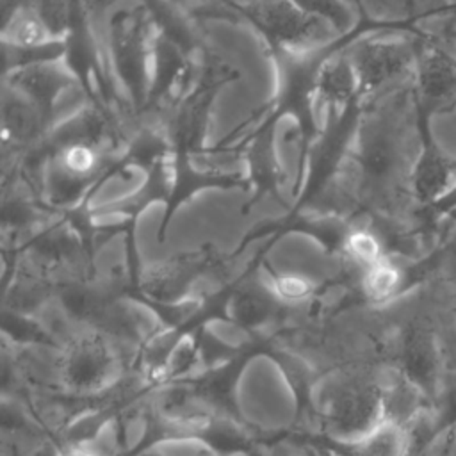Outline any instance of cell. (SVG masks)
Returning a JSON list of instances; mask_svg holds the SVG:
<instances>
[{"label": "cell", "mask_w": 456, "mask_h": 456, "mask_svg": "<svg viewBox=\"0 0 456 456\" xmlns=\"http://www.w3.org/2000/svg\"><path fill=\"white\" fill-rule=\"evenodd\" d=\"M426 41L431 39L378 36L354 43V48L347 57L358 78L360 98L415 69L419 53Z\"/></svg>", "instance_id": "7a4b0ae2"}, {"label": "cell", "mask_w": 456, "mask_h": 456, "mask_svg": "<svg viewBox=\"0 0 456 456\" xmlns=\"http://www.w3.org/2000/svg\"><path fill=\"white\" fill-rule=\"evenodd\" d=\"M233 406L256 435L296 428L301 397L273 354H255L235 376Z\"/></svg>", "instance_id": "6da1fadb"}, {"label": "cell", "mask_w": 456, "mask_h": 456, "mask_svg": "<svg viewBox=\"0 0 456 456\" xmlns=\"http://www.w3.org/2000/svg\"><path fill=\"white\" fill-rule=\"evenodd\" d=\"M431 119L429 114L413 107L419 151L411 164L410 189L420 207L435 203L456 183V159L438 144Z\"/></svg>", "instance_id": "277c9868"}, {"label": "cell", "mask_w": 456, "mask_h": 456, "mask_svg": "<svg viewBox=\"0 0 456 456\" xmlns=\"http://www.w3.org/2000/svg\"><path fill=\"white\" fill-rule=\"evenodd\" d=\"M299 7L306 9L308 12L326 20L328 23H331L337 30L344 28L346 25H349V12L347 9L342 5L340 0H294Z\"/></svg>", "instance_id": "30bf717a"}, {"label": "cell", "mask_w": 456, "mask_h": 456, "mask_svg": "<svg viewBox=\"0 0 456 456\" xmlns=\"http://www.w3.org/2000/svg\"><path fill=\"white\" fill-rule=\"evenodd\" d=\"M102 150L98 144L87 141H71L61 144L55 155V167L73 180L86 182L98 173L102 162Z\"/></svg>", "instance_id": "9c48e42d"}, {"label": "cell", "mask_w": 456, "mask_h": 456, "mask_svg": "<svg viewBox=\"0 0 456 456\" xmlns=\"http://www.w3.org/2000/svg\"><path fill=\"white\" fill-rule=\"evenodd\" d=\"M340 251L342 258L360 271L390 256L383 235L367 226L347 228L340 239Z\"/></svg>", "instance_id": "ba28073f"}, {"label": "cell", "mask_w": 456, "mask_h": 456, "mask_svg": "<svg viewBox=\"0 0 456 456\" xmlns=\"http://www.w3.org/2000/svg\"><path fill=\"white\" fill-rule=\"evenodd\" d=\"M413 73V107L431 118L456 110V57L452 53L426 41Z\"/></svg>", "instance_id": "5b68a950"}, {"label": "cell", "mask_w": 456, "mask_h": 456, "mask_svg": "<svg viewBox=\"0 0 456 456\" xmlns=\"http://www.w3.org/2000/svg\"><path fill=\"white\" fill-rule=\"evenodd\" d=\"M445 217L451 221V224H456V208H452Z\"/></svg>", "instance_id": "7c38bea8"}, {"label": "cell", "mask_w": 456, "mask_h": 456, "mask_svg": "<svg viewBox=\"0 0 456 456\" xmlns=\"http://www.w3.org/2000/svg\"><path fill=\"white\" fill-rule=\"evenodd\" d=\"M335 447L346 456H408V435L404 428L381 420L362 438Z\"/></svg>", "instance_id": "52a82bcc"}, {"label": "cell", "mask_w": 456, "mask_h": 456, "mask_svg": "<svg viewBox=\"0 0 456 456\" xmlns=\"http://www.w3.org/2000/svg\"><path fill=\"white\" fill-rule=\"evenodd\" d=\"M452 208H456V183L435 203L428 207H420V221L426 228H433L435 223L444 219Z\"/></svg>", "instance_id": "8fae6325"}, {"label": "cell", "mask_w": 456, "mask_h": 456, "mask_svg": "<svg viewBox=\"0 0 456 456\" xmlns=\"http://www.w3.org/2000/svg\"><path fill=\"white\" fill-rule=\"evenodd\" d=\"M454 312H456V294H454Z\"/></svg>", "instance_id": "4fadbf2b"}, {"label": "cell", "mask_w": 456, "mask_h": 456, "mask_svg": "<svg viewBox=\"0 0 456 456\" xmlns=\"http://www.w3.org/2000/svg\"><path fill=\"white\" fill-rule=\"evenodd\" d=\"M456 428V370L444 374L435 401L406 428L408 456H422Z\"/></svg>", "instance_id": "8992f818"}, {"label": "cell", "mask_w": 456, "mask_h": 456, "mask_svg": "<svg viewBox=\"0 0 456 456\" xmlns=\"http://www.w3.org/2000/svg\"><path fill=\"white\" fill-rule=\"evenodd\" d=\"M392 365L431 403L435 401L444 372L438 337L429 322L413 319L401 328L392 347Z\"/></svg>", "instance_id": "3957f363"}]
</instances>
